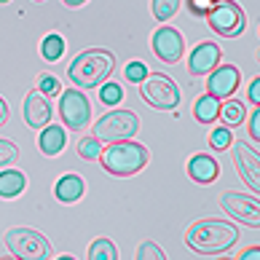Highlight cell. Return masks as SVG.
Returning <instances> with one entry per match:
<instances>
[{"label": "cell", "mask_w": 260, "mask_h": 260, "mask_svg": "<svg viewBox=\"0 0 260 260\" xmlns=\"http://www.w3.org/2000/svg\"><path fill=\"white\" fill-rule=\"evenodd\" d=\"M239 242V231L228 220H199L185 231V244L199 255H223Z\"/></svg>", "instance_id": "cell-1"}, {"label": "cell", "mask_w": 260, "mask_h": 260, "mask_svg": "<svg viewBox=\"0 0 260 260\" xmlns=\"http://www.w3.org/2000/svg\"><path fill=\"white\" fill-rule=\"evenodd\" d=\"M100 161L108 175L113 177H132L142 172L150 161V153L145 145L140 142H132V140H118V142H110L108 148H102L100 153Z\"/></svg>", "instance_id": "cell-2"}, {"label": "cell", "mask_w": 260, "mask_h": 260, "mask_svg": "<svg viewBox=\"0 0 260 260\" xmlns=\"http://www.w3.org/2000/svg\"><path fill=\"white\" fill-rule=\"evenodd\" d=\"M115 70V56L105 49H89L81 51L73 59V64L67 67V75L75 86L83 89H97L100 83L110 78V73Z\"/></svg>", "instance_id": "cell-3"}, {"label": "cell", "mask_w": 260, "mask_h": 260, "mask_svg": "<svg viewBox=\"0 0 260 260\" xmlns=\"http://www.w3.org/2000/svg\"><path fill=\"white\" fill-rule=\"evenodd\" d=\"M207 24L220 38H239L247 27V14L236 0H217L207 11Z\"/></svg>", "instance_id": "cell-4"}, {"label": "cell", "mask_w": 260, "mask_h": 260, "mask_svg": "<svg viewBox=\"0 0 260 260\" xmlns=\"http://www.w3.org/2000/svg\"><path fill=\"white\" fill-rule=\"evenodd\" d=\"M6 247L14 257L24 260H46L51 257V244L41 231L32 228H11L6 234Z\"/></svg>", "instance_id": "cell-5"}, {"label": "cell", "mask_w": 260, "mask_h": 260, "mask_svg": "<svg viewBox=\"0 0 260 260\" xmlns=\"http://www.w3.org/2000/svg\"><path fill=\"white\" fill-rule=\"evenodd\" d=\"M140 97L156 110H175L180 105V89L169 75L153 73L140 81Z\"/></svg>", "instance_id": "cell-6"}, {"label": "cell", "mask_w": 260, "mask_h": 260, "mask_svg": "<svg viewBox=\"0 0 260 260\" xmlns=\"http://www.w3.org/2000/svg\"><path fill=\"white\" fill-rule=\"evenodd\" d=\"M137 132H140V118L132 110H110L94 123V137L105 142L132 140Z\"/></svg>", "instance_id": "cell-7"}, {"label": "cell", "mask_w": 260, "mask_h": 260, "mask_svg": "<svg viewBox=\"0 0 260 260\" xmlns=\"http://www.w3.org/2000/svg\"><path fill=\"white\" fill-rule=\"evenodd\" d=\"M59 115H62L64 129L81 132V129L89 126V121H91V102L86 100L83 91H78V89L59 91Z\"/></svg>", "instance_id": "cell-8"}, {"label": "cell", "mask_w": 260, "mask_h": 260, "mask_svg": "<svg viewBox=\"0 0 260 260\" xmlns=\"http://www.w3.org/2000/svg\"><path fill=\"white\" fill-rule=\"evenodd\" d=\"M220 207H223L225 215L236 217L239 223H244L249 228H257L260 225V201H257V196L225 190V193L220 196Z\"/></svg>", "instance_id": "cell-9"}, {"label": "cell", "mask_w": 260, "mask_h": 260, "mask_svg": "<svg viewBox=\"0 0 260 260\" xmlns=\"http://www.w3.org/2000/svg\"><path fill=\"white\" fill-rule=\"evenodd\" d=\"M153 54H156L164 64L180 62L182 54H185V41H182L180 30H175V27H169V24L158 27L156 35H153Z\"/></svg>", "instance_id": "cell-10"}, {"label": "cell", "mask_w": 260, "mask_h": 260, "mask_svg": "<svg viewBox=\"0 0 260 260\" xmlns=\"http://www.w3.org/2000/svg\"><path fill=\"white\" fill-rule=\"evenodd\" d=\"M228 150L234 153V164H236L242 180L255 190V196H257V190H260V158H257V150H252L247 142H231Z\"/></svg>", "instance_id": "cell-11"}, {"label": "cell", "mask_w": 260, "mask_h": 260, "mask_svg": "<svg viewBox=\"0 0 260 260\" xmlns=\"http://www.w3.org/2000/svg\"><path fill=\"white\" fill-rule=\"evenodd\" d=\"M209 75L207 81V94H212L215 100H225V97H234V91L239 89V83H242V73H239V67L234 64H217Z\"/></svg>", "instance_id": "cell-12"}, {"label": "cell", "mask_w": 260, "mask_h": 260, "mask_svg": "<svg viewBox=\"0 0 260 260\" xmlns=\"http://www.w3.org/2000/svg\"><path fill=\"white\" fill-rule=\"evenodd\" d=\"M220 56H223V51H220L217 43H209V41H201L193 51H190V59H188V73L193 75H207L212 73L215 67L220 64Z\"/></svg>", "instance_id": "cell-13"}, {"label": "cell", "mask_w": 260, "mask_h": 260, "mask_svg": "<svg viewBox=\"0 0 260 260\" xmlns=\"http://www.w3.org/2000/svg\"><path fill=\"white\" fill-rule=\"evenodd\" d=\"M24 121L30 129H43L51 121V105L38 89H32L24 97Z\"/></svg>", "instance_id": "cell-14"}, {"label": "cell", "mask_w": 260, "mask_h": 260, "mask_svg": "<svg viewBox=\"0 0 260 260\" xmlns=\"http://www.w3.org/2000/svg\"><path fill=\"white\" fill-rule=\"evenodd\" d=\"M188 177L199 182V185H209V182H215L220 177V164L215 156H209V153H199L188 161Z\"/></svg>", "instance_id": "cell-15"}, {"label": "cell", "mask_w": 260, "mask_h": 260, "mask_svg": "<svg viewBox=\"0 0 260 260\" xmlns=\"http://www.w3.org/2000/svg\"><path fill=\"white\" fill-rule=\"evenodd\" d=\"M67 145V132L62 126H51V123H46L41 137H38V148H41L43 156H56V153H62Z\"/></svg>", "instance_id": "cell-16"}, {"label": "cell", "mask_w": 260, "mask_h": 260, "mask_svg": "<svg viewBox=\"0 0 260 260\" xmlns=\"http://www.w3.org/2000/svg\"><path fill=\"white\" fill-rule=\"evenodd\" d=\"M86 193V182L78 175H64L59 182L54 185V196L62 201V204H73Z\"/></svg>", "instance_id": "cell-17"}, {"label": "cell", "mask_w": 260, "mask_h": 260, "mask_svg": "<svg viewBox=\"0 0 260 260\" xmlns=\"http://www.w3.org/2000/svg\"><path fill=\"white\" fill-rule=\"evenodd\" d=\"M24 185H27L24 172H19V169L0 172V199H16L24 190Z\"/></svg>", "instance_id": "cell-18"}, {"label": "cell", "mask_w": 260, "mask_h": 260, "mask_svg": "<svg viewBox=\"0 0 260 260\" xmlns=\"http://www.w3.org/2000/svg\"><path fill=\"white\" fill-rule=\"evenodd\" d=\"M217 110H220V100H215L212 94H204V97L196 100L193 115L199 123H215L217 121Z\"/></svg>", "instance_id": "cell-19"}, {"label": "cell", "mask_w": 260, "mask_h": 260, "mask_svg": "<svg viewBox=\"0 0 260 260\" xmlns=\"http://www.w3.org/2000/svg\"><path fill=\"white\" fill-rule=\"evenodd\" d=\"M217 118H223V126H239V123L244 121V105L239 100H228L220 105L217 110Z\"/></svg>", "instance_id": "cell-20"}, {"label": "cell", "mask_w": 260, "mask_h": 260, "mask_svg": "<svg viewBox=\"0 0 260 260\" xmlns=\"http://www.w3.org/2000/svg\"><path fill=\"white\" fill-rule=\"evenodd\" d=\"M62 54H64V38L62 35H46L43 38V43H41V56L46 62H56V59H62Z\"/></svg>", "instance_id": "cell-21"}, {"label": "cell", "mask_w": 260, "mask_h": 260, "mask_svg": "<svg viewBox=\"0 0 260 260\" xmlns=\"http://www.w3.org/2000/svg\"><path fill=\"white\" fill-rule=\"evenodd\" d=\"M100 89V102L108 105V108H115V105H121L123 100V86L121 83H113V81H105L97 86Z\"/></svg>", "instance_id": "cell-22"}, {"label": "cell", "mask_w": 260, "mask_h": 260, "mask_svg": "<svg viewBox=\"0 0 260 260\" xmlns=\"http://www.w3.org/2000/svg\"><path fill=\"white\" fill-rule=\"evenodd\" d=\"M89 257L91 260H115L118 257V249H115V244L110 242V239H97L91 247H89Z\"/></svg>", "instance_id": "cell-23"}, {"label": "cell", "mask_w": 260, "mask_h": 260, "mask_svg": "<svg viewBox=\"0 0 260 260\" xmlns=\"http://www.w3.org/2000/svg\"><path fill=\"white\" fill-rule=\"evenodd\" d=\"M100 153H102V140H97V137H83V140L78 142V156H81V158L97 161Z\"/></svg>", "instance_id": "cell-24"}, {"label": "cell", "mask_w": 260, "mask_h": 260, "mask_svg": "<svg viewBox=\"0 0 260 260\" xmlns=\"http://www.w3.org/2000/svg\"><path fill=\"white\" fill-rule=\"evenodd\" d=\"M177 8H180V0H153V16L158 22H169L177 14Z\"/></svg>", "instance_id": "cell-25"}, {"label": "cell", "mask_w": 260, "mask_h": 260, "mask_svg": "<svg viewBox=\"0 0 260 260\" xmlns=\"http://www.w3.org/2000/svg\"><path fill=\"white\" fill-rule=\"evenodd\" d=\"M231 142H234V132H231V126L212 129V134H209V148L212 150H228Z\"/></svg>", "instance_id": "cell-26"}, {"label": "cell", "mask_w": 260, "mask_h": 260, "mask_svg": "<svg viewBox=\"0 0 260 260\" xmlns=\"http://www.w3.org/2000/svg\"><path fill=\"white\" fill-rule=\"evenodd\" d=\"M38 86H41L38 91H41L43 97H59V91H62V83L56 81L54 75H49V73L41 75V81H38Z\"/></svg>", "instance_id": "cell-27"}, {"label": "cell", "mask_w": 260, "mask_h": 260, "mask_svg": "<svg viewBox=\"0 0 260 260\" xmlns=\"http://www.w3.org/2000/svg\"><path fill=\"white\" fill-rule=\"evenodd\" d=\"M123 75H126V81H129V83H140V81L148 75V64H145V62H140V59H134V62L126 64V73H123Z\"/></svg>", "instance_id": "cell-28"}, {"label": "cell", "mask_w": 260, "mask_h": 260, "mask_svg": "<svg viewBox=\"0 0 260 260\" xmlns=\"http://www.w3.org/2000/svg\"><path fill=\"white\" fill-rule=\"evenodd\" d=\"M137 257L140 260H164L167 255H164V249L158 244H153V242H142L140 249H137Z\"/></svg>", "instance_id": "cell-29"}, {"label": "cell", "mask_w": 260, "mask_h": 260, "mask_svg": "<svg viewBox=\"0 0 260 260\" xmlns=\"http://www.w3.org/2000/svg\"><path fill=\"white\" fill-rule=\"evenodd\" d=\"M19 156V148L14 145L11 140H0V167H8V164H14Z\"/></svg>", "instance_id": "cell-30"}, {"label": "cell", "mask_w": 260, "mask_h": 260, "mask_svg": "<svg viewBox=\"0 0 260 260\" xmlns=\"http://www.w3.org/2000/svg\"><path fill=\"white\" fill-rule=\"evenodd\" d=\"M185 3H188V11H190V14L199 16V19H204L207 11L217 3V0H185Z\"/></svg>", "instance_id": "cell-31"}, {"label": "cell", "mask_w": 260, "mask_h": 260, "mask_svg": "<svg viewBox=\"0 0 260 260\" xmlns=\"http://www.w3.org/2000/svg\"><path fill=\"white\" fill-rule=\"evenodd\" d=\"M249 137H252L255 140V145H257V142H260V110L255 108V113H252V118H249Z\"/></svg>", "instance_id": "cell-32"}, {"label": "cell", "mask_w": 260, "mask_h": 260, "mask_svg": "<svg viewBox=\"0 0 260 260\" xmlns=\"http://www.w3.org/2000/svg\"><path fill=\"white\" fill-rule=\"evenodd\" d=\"M249 102H252L255 108L260 105V78H255L252 83H249Z\"/></svg>", "instance_id": "cell-33"}, {"label": "cell", "mask_w": 260, "mask_h": 260, "mask_svg": "<svg viewBox=\"0 0 260 260\" xmlns=\"http://www.w3.org/2000/svg\"><path fill=\"white\" fill-rule=\"evenodd\" d=\"M260 257V249L257 247H249V249H244L242 252V260H257Z\"/></svg>", "instance_id": "cell-34"}, {"label": "cell", "mask_w": 260, "mask_h": 260, "mask_svg": "<svg viewBox=\"0 0 260 260\" xmlns=\"http://www.w3.org/2000/svg\"><path fill=\"white\" fill-rule=\"evenodd\" d=\"M6 121H8V105H6L3 97H0V126H6Z\"/></svg>", "instance_id": "cell-35"}, {"label": "cell", "mask_w": 260, "mask_h": 260, "mask_svg": "<svg viewBox=\"0 0 260 260\" xmlns=\"http://www.w3.org/2000/svg\"><path fill=\"white\" fill-rule=\"evenodd\" d=\"M62 3H64V6H70V8H78V6L86 3V0H62Z\"/></svg>", "instance_id": "cell-36"}, {"label": "cell", "mask_w": 260, "mask_h": 260, "mask_svg": "<svg viewBox=\"0 0 260 260\" xmlns=\"http://www.w3.org/2000/svg\"><path fill=\"white\" fill-rule=\"evenodd\" d=\"M0 3H11V0H0Z\"/></svg>", "instance_id": "cell-37"}, {"label": "cell", "mask_w": 260, "mask_h": 260, "mask_svg": "<svg viewBox=\"0 0 260 260\" xmlns=\"http://www.w3.org/2000/svg\"><path fill=\"white\" fill-rule=\"evenodd\" d=\"M35 3H43V0H35Z\"/></svg>", "instance_id": "cell-38"}]
</instances>
